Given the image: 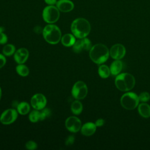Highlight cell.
<instances>
[{
	"instance_id": "33",
	"label": "cell",
	"mask_w": 150,
	"mask_h": 150,
	"mask_svg": "<svg viewBox=\"0 0 150 150\" xmlns=\"http://www.w3.org/2000/svg\"><path fill=\"white\" fill-rule=\"evenodd\" d=\"M34 31H35L36 33H42V32H43V29H42L41 27L38 26H36V27L34 28Z\"/></svg>"
},
{
	"instance_id": "19",
	"label": "cell",
	"mask_w": 150,
	"mask_h": 150,
	"mask_svg": "<svg viewBox=\"0 0 150 150\" xmlns=\"http://www.w3.org/2000/svg\"><path fill=\"white\" fill-rule=\"evenodd\" d=\"M30 107L29 104L25 101L19 103L16 107V110L21 115H26L28 114L30 111Z\"/></svg>"
},
{
	"instance_id": "34",
	"label": "cell",
	"mask_w": 150,
	"mask_h": 150,
	"mask_svg": "<svg viewBox=\"0 0 150 150\" xmlns=\"http://www.w3.org/2000/svg\"><path fill=\"white\" fill-rule=\"evenodd\" d=\"M5 31V28L4 27L0 26V32H4Z\"/></svg>"
},
{
	"instance_id": "5",
	"label": "cell",
	"mask_w": 150,
	"mask_h": 150,
	"mask_svg": "<svg viewBox=\"0 0 150 150\" xmlns=\"http://www.w3.org/2000/svg\"><path fill=\"white\" fill-rule=\"evenodd\" d=\"M138 96L131 91H127L120 98V104L125 110H132L136 108L139 104Z\"/></svg>"
},
{
	"instance_id": "2",
	"label": "cell",
	"mask_w": 150,
	"mask_h": 150,
	"mask_svg": "<svg viewBox=\"0 0 150 150\" xmlns=\"http://www.w3.org/2000/svg\"><path fill=\"white\" fill-rule=\"evenodd\" d=\"M70 29L72 34L76 38L81 39L88 35L91 30V25L87 19L78 18L72 22Z\"/></svg>"
},
{
	"instance_id": "35",
	"label": "cell",
	"mask_w": 150,
	"mask_h": 150,
	"mask_svg": "<svg viewBox=\"0 0 150 150\" xmlns=\"http://www.w3.org/2000/svg\"><path fill=\"white\" fill-rule=\"evenodd\" d=\"M1 96H2V90H1V88L0 87V100L1 98Z\"/></svg>"
},
{
	"instance_id": "6",
	"label": "cell",
	"mask_w": 150,
	"mask_h": 150,
	"mask_svg": "<svg viewBox=\"0 0 150 150\" xmlns=\"http://www.w3.org/2000/svg\"><path fill=\"white\" fill-rule=\"evenodd\" d=\"M60 17V11L54 5H48L42 11V18L47 23L56 22Z\"/></svg>"
},
{
	"instance_id": "29",
	"label": "cell",
	"mask_w": 150,
	"mask_h": 150,
	"mask_svg": "<svg viewBox=\"0 0 150 150\" xmlns=\"http://www.w3.org/2000/svg\"><path fill=\"white\" fill-rule=\"evenodd\" d=\"M8 42V37L4 32H0V44L4 45Z\"/></svg>"
},
{
	"instance_id": "8",
	"label": "cell",
	"mask_w": 150,
	"mask_h": 150,
	"mask_svg": "<svg viewBox=\"0 0 150 150\" xmlns=\"http://www.w3.org/2000/svg\"><path fill=\"white\" fill-rule=\"evenodd\" d=\"M18 112L14 108H9L5 110L0 116V122L4 125H9L13 122L18 118Z\"/></svg>"
},
{
	"instance_id": "20",
	"label": "cell",
	"mask_w": 150,
	"mask_h": 150,
	"mask_svg": "<svg viewBox=\"0 0 150 150\" xmlns=\"http://www.w3.org/2000/svg\"><path fill=\"white\" fill-rule=\"evenodd\" d=\"M98 73L102 79H107L111 74L110 67L105 64H101L98 68Z\"/></svg>"
},
{
	"instance_id": "24",
	"label": "cell",
	"mask_w": 150,
	"mask_h": 150,
	"mask_svg": "<svg viewBox=\"0 0 150 150\" xmlns=\"http://www.w3.org/2000/svg\"><path fill=\"white\" fill-rule=\"evenodd\" d=\"M29 120L32 122H37L40 120V111L35 109L32 111L29 114Z\"/></svg>"
},
{
	"instance_id": "17",
	"label": "cell",
	"mask_w": 150,
	"mask_h": 150,
	"mask_svg": "<svg viewBox=\"0 0 150 150\" xmlns=\"http://www.w3.org/2000/svg\"><path fill=\"white\" fill-rule=\"evenodd\" d=\"M123 67V63L120 60H115L113 61L110 66L111 74L117 76L120 73Z\"/></svg>"
},
{
	"instance_id": "14",
	"label": "cell",
	"mask_w": 150,
	"mask_h": 150,
	"mask_svg": "<svg viewBox=\"0 0 150 150\" xmlns=\"http://www.w3.org/2000/svg\"><path fill=\"white\" fill-rule=\"evenodd\" d=\"M56 6L62 12H69L74 9V5L70 0H59L56 2Z\"/></svg>"
},
{
	"instance_id": "22",
	"label": "cell",
	"mask_w": 150,
	"mask_h": 150,
	"mask_svg": "<svg viewBox=\"0 0 150 150\" xmlns=\"http://www.w3.org/2000/svg\"><path fill=\"white\" fill-rule=\"evenodd\" d=\"M16 71L17 73L22 77H26L29 74L28 67L23 64H18L16 67Z\"/></svg>"
},
{
	"instance_id": "15",
	"label": "cell",
	"mask_w": 150,
	"mask_h": 150,
	"mask_svg": "<svg viewBox=\"0 0 150 150\" xmlns=\"http://www.w3.org/2000/svg\"><path fill=\"white\" fill-rule=\"evenodd\" d=\"M97 126L95 123L91 122H88L84 124L80 129L81 133L86 137H89L93 135L96 131Z\"/></svg>"
},
{
	"instance_id": "26",
	"label": "cell",
	"mask_w": 150,
	"mask_h": 150,
	"mask_svg": "<svg viewBox=\"0 0 150 150\" xmlns=\"http://www.w3.org/2000/svg\"><path fill=\"white\" fill-rule=\"evenodd\" d=\"M139 101L142 103H146L150 100V94L146 91H143L138 95Z\"/></svg>"
},
{
	"instance_id": "16",
	"label": "cell",
	"mask_w": 150,
	"mask_h": 150,
	"mask_svg": "<svg viewBox=\"0 0 150 150\" xmlns=\"http://www.w3.org/2000/svg\"><path fill=\"white\" fill-rule=\"evenodd\" d=\"M138 112L139 114L144 118L150 117V105L146 103H141L138 105Z\"/></svg>"
},
{
	"instance_id": "7",
	"label": "cell",
	"mask_w": 150,
	"mask_h": 150,
	"mask_svg": "<svg viewBox=\"0 0 150 150\" xmlns=\"http://www.w3.org/2000/svg\"><path fill=\"white\" fill-rule=\"evenodd\" d=\"M88 88L86 84L82 81L74 83L71 89V95L76 100H83L87 95Z\"/></svg>"
},
{
	"instance_id": "27",
	"label": "cell",
	"mask_w": 150,
	"mask_h": 150,
	"mask_svg": "<svg viewBox=\"0 0 150 150\" xmlns=\"http://www.w3.org/2000/svg\"><path fill=\"white\" fill-rule=\"evenodd\" d=\"M38 147L37 144L33 141H28L25 144V148L29 150L36 149Z\"/></svg>"
},
{
	"instance_id": "28",
	"label": "cell",
	"mask_w": 150,
	"mask_h": 150,
	"mask_svg": "<svg viewBox=\"0 0 150 150\" xmlns=\"http://www.w3.org/2000/svg\"><path fill=\"white\" fill-rule=\"evenodd\" d=\"M75 141V138L74 137V135H69V137H67V138L66 139L65 141V144L67 146H70L72 144H74Z\"/></svg>"
},
{
	"instance_id": "31",
	"label": "cell",
	"mask_w": 150,
	"mask_h": 150,
	"mask_svg": "<svg viewBox=\"0 0 150 150\" xmlns=\"http://www.w3.org/2000/svg\"><path fill=\"white\" fill-rule=\"evenodd\" d=\"M104 123H105V120L103 118H98L95 122V124L97 126V127H102L104 124Z\"/></svg>"
},
{
	"instance_id": "12",
	"label": "cell",
	"mask_w": 150,
	"mask_h": 150,
	"mask_svg": "<svg viewBox=\"0 0 150 150\" xmlns=\"http://www.w3.org/2000/svg\"><path fill=\"white\" fill-rule=\"evenodd\" d=\"M126 54L125 46L120 43H117L111 46L110 49V56L114 60L122 59Z\"/></svg>"
},
{
	"instance_id": "25",
	"label": "cell",
	"mask_w": 150,
	"mask_h": 150,
	"mask_svg": "<svg viewBox=\"0 0 150 150\" xmlns=\"http://www.w3.org/2000/svg\"><path fill=\"white\" fill-rule=\"evenodd\" d=\"M51 114V110L47 107H45L40 111V121L44 120L47 117H49Z\"/></svg>"
},
{
	"instance_id": "13",
	"label": "cell",
	"mask_w": 150,
	"mask_h": 150,
	"mask_svg": "<svg viewBox=\"0 0 150 150\" xmlns=\"http://www.w3.org/2000/svg\"><path fill=\"white\" fill-rule=\"evenodd\" d=\"M29 54L28 49L25 47H21L15 51L13 58L15 62L18 64H23L28 60Z\"/></svg>"
},
{
	"instance_id": "32",
	"label": "cell",
	"mask_w": 150,
	"mask_h": 150,
	"mask_svg": "<svg viewBox=\"0 0 150 150\" xmlns=\"http://www.w3.org/2000/svg\"><path fill=\"white\" fill-rule=\"evenodd\" d=\"M46 4L48 5H54L56 4L57 0H44Z\"/></svg>"
},
{
	"instance_id": "11",
	"label": "cell",
	"mask_w": 150,
	"mask_h": 150,
	"mask_svg": "<svg viewBox=\"0 0 150 150\" xmlns=\"http://www.w3.org/2000/svg\"><path fill=\"white\" fill-rule=\"evenodd\" d=\"M46 98L42 93H37L34 94L30 99L31 106L35 110H41L46 107Z\"/></svg>"
},
{
	"instance_id": "10",
	"label": "cell",
	"mask_w": 150,
	"mask_h": 150,
	"mask_svg": "<svg viewBox=\"0 0 150 150\" xmlns=\"http://www.w3.org/2000/svg\"><path fill=\"white\" fill-rule=\"evenodd\" d=\"M66 129L71 132H77L80 131L81 127V120L77 117L70 116L65 121Z\"/></svg>"
},
{
	"instance_id": "4",
	"label": "cell",
	"mask_w": 150,
	"mask_h": 150,
	"mask_svg": "<svg viewBox=\"0 0 150 150\" xmlns=\"http://www.w3.org/2000/svg\"><path fill=\"white\" fill-rule=\"evenodd\" d=\"M44 39L49 44L56 45L61 40L62 33L59 28L53 23H49L43 29Z\"/></svg>"
},
{
	"instance_id": "1",
	"label": "cell",
	"mask_w": 150,
	"mask_h": 150,
	"mask_svg": "<svg viewBox=\"0 0 150 150\" xmlns=\"http://www.w3.org/2000/svg\"><path fill=\"white\" fill-rule=\"evenodd\" d=\"M89 56L94 63L101 64L108 60L110 56V50L105 45L97 43L92 46L89 50Z\"/></svg>"
},
{
	"instance_id": "23",
	"label": "cell",
	"mask_w": 150,
	"mask_h": 150,
	"mask_svg": "<svg viewBox=\"0 0 150 150\" xmlns=\"http://www.w3.org/2000/svg\"><path fill=\"white\" fill-rule=\"evenodd\" d=\"M16 51L15 47L13 45L7 44L2 49V53L5 56H11L15 53Z\"/></svg>"
},
{
	"instance_id": "3",
	"label": "cell",
	"mask_w": 150,
	"mask_h": 150,
	"mask_svg": "<svg viewBox=\"0 0 150 150\" xmlns=\"http://www.w3.org/2000/svg\"><path fill=\"white\" fill-rule=\"evenodd\" d=\"M135 84V79L133 75L128 73H122L116 76L115 85L120 91L127 92L132 90Z\"/></svg>"
},
{
	"instance_id": "21",
	"label": "cell",
	"mask_w": 150,
	"mask_h": 150,
	"mask_svg": "<svg viewBox=\"0 0 150 150\" xmlns=\"http://www.w3.org/2000/svg\"><path fill=\"white\" fill-rule=\"evenodd\" d=\"M70 108L73 114L75 115H79L81 113L83 107L82 103L79 100H76L71 103Z\"/></svg>"
},
{
	"instance_id": "9",
	"label": "cell",
	"mask_w": 150,
	"mask_h": 150,
	"mask_svg": "<svg viewBox=\"0 0 150 150\" xmlns=\"http://www.w3.org/2000/svg\"><path fill=\"white\" fill-rule=\"evenodd\" d=\"M92 47L91 40L86 38L79 39L76 40L74 44L73 45V50L74 53H80L84 50H90Z\"/></svg>"
},
{
	"instance_id": "18",
	"label": "cell",
	"mask_w": 150,
	"mask_h": 150,
	"mask_svg": "<svg viewBox=\"0 0 150 150\" xmlns=\"http://www.w3.org/2000/svg\"><path fill=\"white\" fill-rule=\"evenodd\" d=\"M62 44L66 47H71L76 42V37L72 33H66L61 38Z\"/></svg>"
},
{
	"instance_id": "30",
	"label": "cell",
	"mask_w": 150,
	"mask_h": 150,
	"mask_svg": "<svg viewBox=\"0 0 150 150\" xmlns=\"http://www.w3.org/2000/svg\"><path fill=\"white\" fill-rule=\"evenodd\" d=\"M6 60L5 56L0 53V69L5 66V64H6Z\"/></svg>"
}]
</instances>
